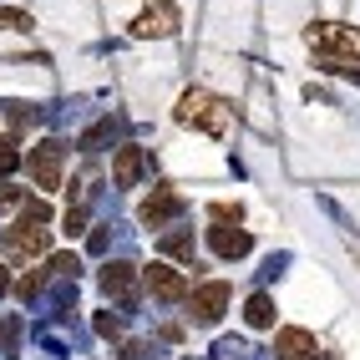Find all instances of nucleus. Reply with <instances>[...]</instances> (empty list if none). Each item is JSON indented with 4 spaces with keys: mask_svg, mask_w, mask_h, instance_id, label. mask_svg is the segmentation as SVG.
Masks as SVG:
<instances>
[{
    "mask_svg": "<svg viewBox=\"0 0 360 360\" xmlns=\"http://www.w3.org/2000/svg\"><path fill=\"white\" fill-rule=\"evenodd\" d=\"M309 46H320V51H315V66L320 71H345V66L360 61V31L335 26V20L309 26Z\"/></svg>",
    "mask_w": 360,
    "mask_h": 360,
    "instance_id": "1",
    "label": "nucleus"
},
{
    "mask_svg": "<svg viewBox=\"0 0 360 360\" xmlns=\"http://www.w3.org/2000/svg\"><path fill=\"white\" fill-rule=\"evenodd\" d=\"M178 122L183 127H203V132H229V102H219L213 91H183V102H178Z\"/></svg>",
    "mask_w": 360,
    "mask_h": 360,
    "instance_id": "2",
    "label": "nucleus"
},
{
    "mask_svg": "<svg viewBox=\"0 0 360 360\" xmlns=\"http://www.w3.org/2000/svg\"><path fill=\"white\" fill-rule=\"evenodd\" d=\"M61 142H36L31 148V178H36V188H46V193H51V188H61Z\"/></svg>",
    "mask_w": 360,
    "mask_h": 360,
    "instance_id": "3",
    "label": "nucleus"
},
{
    "mask_svg": "<svg viewBox=\"0 0 360 360\" xmlns=\"http://www.w3.org/2000/svg\"><path fill=\"white\" fill-rule=\"evenodd\" d=\"M178 31V6H148L137 20H132V36H142V41H162V36H173Z\"/></svg>",
    "mask_w": 360,
    "mask_h": 360,
    "instance_id": "4",
    "label": "nucleus"
},
{
    "mask_svg": "<svg viewBox=\"0 0 360 360\" xmlns=\"http://www.w3.org/2000/svg\"><path fill=\"white\" fill-rule=\"evenodd\" d=\"M178 213H183V198L173 193V188H153V198L142 203V213H137V219L148 224V229H162L167 219H178Z\"/></svg>",
    "mask_w": 360,
    "mask_h": 360,
    "instance_id": "5",
    "label": "nucleus"
},
{
    "mask_svg": "<svg viewBox=\"0 0 360 360\" xmlns=\"http://www.w3.org/2000/svg\"><path fill=\"white\" fill-rule=\"evenodd\" d=\"M193 309H198V320H203V325H213V320H219L224 309H229V284H224V279L198 284V290H193Z\"/></svg>",
    "mask_w": 360,
    "mask_h": 360,
    "instance_id": "6",
    "label": "nucleus"
},
{
    "mask_svg": "<svg viewBox=\"0 0 360 360\" xmlns=\"http://www.w3.org/2000/svg\"><path fill=\"white\" fill-rule=\"evenodd\" d=\"M142 279H148V290H153L158 300H183V295H188V279L173 269V264H153Z\"/></svg>",
    "mask_w": 360,
    "mask_h": 360,
    "instance_id": "7",
    "label": "nucleus"
},
{
    "mask_svg": "<svg viewBox=\"0 0 360 360\" xmlns=\"http://www.w3.org/2000/svg\"><path fill=\"white\" fill-rule=\"evenodd\" d=\"M208 244H213V254H224V259H244L254 249V238H249V229H213Z\"/></svg>",
    "mask_w": 360,
    "mask_h": 360,
    "instance_id": "8",
    "label": "nucleus"
},
{
    "mask_svg": "<svg viewBox=\"0 0 360 360\" xmlns=\"http://www.w3.org/2000/svg\"><path fill=\"white\" fill-rule=\"evenodd\" d=\"M274 350H279L284 360H304L309 350H315V335H309V330H295V325H290V330H279V335H274Z\"/></svg>",
    "mask_w": 360,
    "mask_h": 360,
    "instance_id": "9",
    "label": "nucleus"
},
{
    "mask_svg": "<svg viewBox=\"0 0 360 360\" xmlns=\"http://www.w3.org/2000/svg\"><path fill=\"white\" fill-rule=\"evenodd\" d=\"M102 290L117 295V300H132V290H137L132 264H107V269H102Z\"/></svg>",
    "mask_w": 360,
    "mask_h": 360,
    "instance_id": "10",
    "label": "nucleus"
},
{
    "mask_svg": "<svg viewBox=\"0 0 360 360\" xmlns=\"http://www.w3.org/2000/svg\"><path fill=\"white\" fill-rule=\"evenodd\" d=\"M137 173H142V148H117V162H112L117 188H132V183H137Z\"/></svg>",
    "mask_w": 360,
    "mask_h": 360,
    "instance_id": "11",
    "label": "nucleus"
},
{
    "mask_svg": "<svg viewBox=\"0 0 360 360\" xmlns=\"http://www.w3.org/2000/svg\"><path fill=\"white\" fill-rule=\"evenodd\" d=\"M11 249H15V254H41V249H46V229L20 219V224L11 229Z\"/></svg>",
    "mask_w": 360,
    "mask_h": 360,
    "instance_id": "12",
    "label": "nucleus"
},
{
    "mask_svg": "<svg viewBox=\"0 0 360 360\" xmlns=\"http://www.w3.org/2000/svg\"><path fill=\"white\" fill-rule=\"evenodd\" d=\"M244 320H249L254 330H269V325H274V300H269V295H249Z\"/></svg>",
    "mask_w": 360,
    "mask_h": 360,
    "instance_id": "13",
    "label": "nucleus"
},
{
    "mask_svg": "<svg viewBox=\"0 0 360 360\" xmlns=\"http://www.w3.org/2000/svg\"><path fill=\"white\" fill-rule=\"evenodd\" d=\"M107 137H112V117H102V122H97V127H91V132L82 137V148L91 153V148H102V142H107Z\"/></svg>",
    "mask_w": 360,
    "mask_h": 360,
    "instance_id": "14",
    "label": "nucleus"
},
{
    "mask_svg": "<svg viewBox=\"0 0 360 360\" xmlns=\"http://www.w3.org/2000/svg\"><path fill=\"white\" fill-rule=\"evenodd\" d=\"M0 26H6V31H31V15H26V11H6V6H0Z\"/></svg>",
    "mask_w": 360,
    "mask_h": 360,
    "instance_id": "15",
    "label": "nucleus"
},
{
    "mask_svg": "<svg viewBox=\"0 0 360 360\" xmlns=\"http://www.w3.org/2000/svg\"><path fill=\"white\" fill-rule=\"evenodd\" d=\"M162 249H167V254H193V238H188V233H167Z\"/></svg>",
    "mask_w": 360,
    "mask_h": 360,
    "instance_id": "16",
    "label": "nucleus"
},
{
    "mask_svg": "<svg viewBox=\"0 0 360 360\" xmlns=\"http://www.w3.org/2000/svg\"><path fill=\"white\" fill-rule=\"evenodd\" d=\"M82 224H86V208H82V203L66 208V233H82Z\"/></svg>",
    "mask_w": 360,
    "mask_h": 360,
    "instance_id": "17",
    "label": "nucleus"
},
{
    "mask_svg": "<svg viewBox=\"0 0 360 360\" xmlns=\"http://www.w3.org/2000/svg\"><path fill=\"white\" fill-rule=\"evenodd\" d=\"M41 279H46V274H26V279H20V284H15V295H20V300H31V295L41 290Z\"/></svg>",
    "mask_w": 360,
    "mask_h": 360,
    "instance_id": "18",
    "label": "nucleus"
},
{
    "mask_svg": "<svg viewBox=\"0 0 360 360\" xmlns=\"http://www.w3.org/2000/svg\"><path fill=\"white\" fill-rule=\"evenodd\" d=\"M20 162V153L11 148V142H0V173H11V167Z\"/></svg>",
    "mask_w": 360,
    "mask_h": 360,
    "instance_id": "19",
    "label": "nucleus"
},
{
    "mask_svg": "<svg viewBox=\"0 0 360 360\" xmlns=\"http://www.w3.org/2000/svg\"><path fill=\"white\" fill-rule=\"evenodd\" d=\"M15 198H20V193H15V188H6V183H0V208H11Z\"/></svg>",
    "mask_w": 360,
    "mask_h": 360,
    "instance_id": "20",
    "label": "nucleus"
},
{
    "mask_svg": "<svg viewBox=\"0 0 360 360\" xmlns=\"http://www.w3.org/2000/svg\"><path fill=\"white\" fill-rule=\"evenodd\" d=\"M11 290V274H6V264H0V295H6Z\"/></svg>",
    "mask_w": 360,
    "mask_h": 360,
    "instance_id": "21",
    "label": "nucleus"
}]
</instances>
